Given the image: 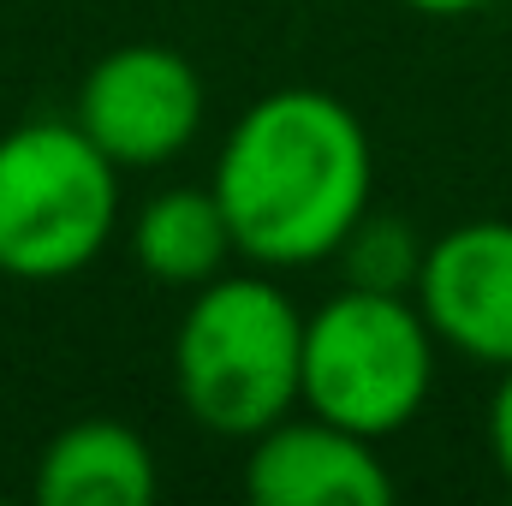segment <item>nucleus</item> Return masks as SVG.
<instances>
[{
	"label": "nucleus",
	"mask_w": 512,
	"mask_h": 506,
	"mask_svg": "<svg viewBox=\"0 0 512 506\" xmlns=\"http://www.w3.org/2000/svg\"><path fill=\"white\" fill-rule=\"evenodd\" d=\"M209 185L233 221L239 256L262 268L322 262L370 209V131L328 90H274L227 131Z\"/></svg>",
	"instance_id": "1"
},
{
	"label": "nucleus",
	"mask_w": 512,
	"mask_h": 506,
	"mask_svg": "<svg viewBox=\"0 0 512 506\" xmlns=\"http://www.w3.org/2000/svg\"><path fill=\"white\" fill-rule=\"evenodd\" d=\"M304 381V316L268 274H215L197 286L173 334V387L185 411L251 441L298 405Z\"/></svg>",
	"instance_id": "2"
},
{
	"label": "nucleus",
	"mask_w": 512,
	"mask_h": 506,
	"mask_svg": "<svg viewBox=\"0 0 512 506\" xmlns=\"http://www.w3.org/2000/svg\"><path fill=\"white\" fill-rule=\"evenodd\" d=\"M435 328L411 292L346 286L304 316L298 405L358 429L370 441L399 435L435 387Z\"/></svg>",
	"instance_id": "3"
},
{
	"label": "nucleus",
	"mask_w": 512,
	"mask_h": 506,
	"mask_svg": "<svg viewBox=\"0 0 512 506\" xmlns=\"http://www.w3.org/2000/svg\"><path fill=\"white\" fill-rule=\"evenodd\" d=\"M120 221V167L78 120H24L0 137V274L72 280Z\"/></svg>",
	"instance_id": "4"
},
{
	"label": "nucleus",
	"mask_w": 512,
	"mask_h": 506,
	"mask_svg": "<svg viewBox=\"0 0 512 506\" xmlns=\"http://www.w3.org/2000/svg\"><path fill=\"white\" fill-rule=\"evenodd\" d=\"M72 120L114 167H161L203 126V78L185 54L131 42L90 66Z\"/></svg>",
	"instance_id": "5"
},
{
	"label": "nucleus",
	"mask_w": 512,
	"mask_h": 506,
	"mask_svg": "<svg viewBox=\"0 0 512 506\" xmlns=\"http://www.w3.org/2000/svg\"><path fill=\"white\" fill-rule=\"evenodd\" d=\"M417 310L435 340L471 364L512 370V221H465L417 268Z\"/></svg>",
	"instance_id": "6"
},
{
	"label": "nucleus",
	"mask_w": 512,
	"mask_h": 506,
	"mask_svg": "<svg viewBox=\"0 0 512 506\" xmlns=\"http://www.w3.org/2000/svg\"><path fill=\"white\" fill-rule=\"evenodd\" d=\"M245 489L256 506H387L393 477L370 435L328 417H280L251 435Z\"/></svg>",
	"instance_id": "7"
},
{
	"label": "nucleus",
	"mask_w": 512,
	"mask_h": 506,
	"mask_svg": "<svg viewBox=\"0 0 512 506\" xmlns=\"http://www.w3.org/2000/svg\"><path fill=\"white\" fill-rule=\"evenodd\" d=\"M155 489L161 477L149 441L114 417H84L60 429L36 459L42 506H149Z\"/></svg>",
	"instance_id": "8"
},
{
	"label": "nucleus",
	"mask_w": 512,
	"mask_h": 506,
	"mask_svg": "<svg viewBox=\"0 0 512 506\" xmlns=\"http://www.w3.org/2000/svg\"><path fill=\"white\" fill-rule=\"evenodd\" d=\"M131 251L143 262L149 280L161 286H209L215 274H227V262L239 256L233 245V221L215 197V185H173L155 191L137 221H131Z\"/></svg>",
	"instance_id": "9"
},
{
	"label": "nucleus",
	"mask_w": 512,
	"mask_h": 506,
	"mask_svg": "<svg viewBox=\"0 0 512 506\" xmlns=\"http://www.w3.org/2000/svg\"><path fill=\"white\" fill-rule=\"evenodd\" d=\"M423 251L417 233L399 221V215H370L340 239V274L346 286H370V292H417V268H423Z\"/></svg>",
	"instance_id": "10"
},
{
	"label": "nucleus",
	"mask_w": 512,
	"mask_h": 506,
	"mask_svg": "<svg viewBox=\"0 0 512 506\" xmlns=\"http://www.w3.org/2000/svg\"><path fill=\"white\" fill-rule=\"evenodd\" d=\"M489 453H495L501 477L512 483V370H501V387L489 399Z\"/></svg>",
	"instance_id": "11"
},
{
	"label": "nucleus",
	"mask_w": 512,
	"mask_h": 506,
	"mask_svg": "<svg viewBox=\"0 0 512 506\" xmlns=\"http://www.w3.org/2000/svg\"><path fill=\"white\" fill-rule=\"evenodd\" d=\"M411 12H429V18H465V12H483L489 0H399Z\"/></svg>",
	"instance_id": "12"
}]
</instances>
